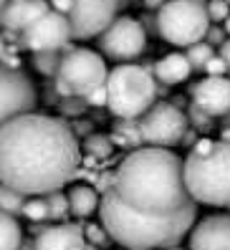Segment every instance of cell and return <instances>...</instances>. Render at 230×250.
Returning <instances> with one entry per match:
<instances>
[{"label": "cell", "mask_w": 230, "mask_h": 250, "mask_svg": "<svg viewBox=\"0 0 230 250\" xmlns=\"http://www.w3.org/2000/svg\"><path fill=\"white\" fill-rule=\"evenodd\" d=\"M66 197H68V208H71V215L74 217H91L96 210H99V195L94 187H89V185H74L66 192Z\"/></svg>", "instance_id": "cell-18"}, {"label": "cell", "mask_w": 230, "mask_h": 250, "mask_svg": "<svg viewBox=\"0 0 230 250\" xmlns=\"http://www.w3.org/2000/svg\"><path fill=\"white\" fill-rule=\"evenodd\" d=\"M192 106L203 109L212 119H223L230 111V79L228 76H205L192 89Z\"/></svg>", "instance_id": "cell-13"}, {"label": "cell", "mask_w": 230, "mask_h": 250, "mask_svg": "<svg viewBox=\"0 0 230 250\" xmlns=\"http://www.w3.org/2000/svg\"><path fill=\"white\" fill-rule=\"evenodd\" d=\"M23 240V230L18 225V217L0 212V250H18Z\"/></svg>", "instance_id": "cell-19"}, {"label": "cell", "mask_w": 230, "mask_h": 250, "mask_svg": "<svg viewBox=\"0 0 230 250\" xmlns=\"http://www.w3.org/2000/svg\"><path fill=\"white\" fill-rule=\"evenodd\" d=\"M23 217L31 220L33 225L38 223H46L48 220V205H46V197L43 195H31L25 200V208H23Z\"/></svg>", "instance_id": "cell-25"}, {"label": "cell", "mask_w": 230, "mask_h": 250, "mask_svg": "<svg viewBox=\"0 0 230 250\" xmlns=\"http://www.w3.org/2000/svg\"><path fill=\"white\" fill-rule=\"evenodd\" d=\"M43 197H46V205H48V220L51 223H66V217L71 215V208H68V197H66L63 189H56V192H48Z\"/></svg>", "instance_id": "cell-22"}, {"label": "cell", "mask_w": 230, "mask_h": 250, "mask_svg": "<svg viewBox=\"0 0 230 250\" xmlns=\"http://www.w3.org/2000/svg\"><path fill=\"white\" fill-rule=\"evenodd\" d=\"M220 139L230 144V126H223V129H220Z\"/></svg>", "instance_id": "cell-36"}, {"label": "cell", "mask_w": 230, "mask_h": 250, "mask_svg": "<svg viewBox=\"0 0 230 250\" xmlns=\"http://www.w3.org/2000/svg\"><path fill=\"white\" fill-rule=\"evenodd\" d=\"M71 25L68 18L56 10H48L46 16H41L33 25H28L23 31V46L28 51H66L71 46Z\"/></svg>", "instance_id": "cell-12"}, {"label": "cell", "mask_w": 230, "mask_h": 250, "mask_svg": "<svg viewBox=\"0 0 230 250\" xmlns=\"http://www.w3.org/2000/svg\"><path fill=\"white\" fill-rule=\"evenodd\" d=\"M185 56H188V61H190L192 71H203L205 63L210 61V56H215V48L210 46V43L200 41V43H192V46H188Z\"/></svg>", "instance_id": "cell-26"}, {"label": "cell", "mask_w": 230, "mask_h": 250, "mask_svg": "<svg viewBox=\"0 0 230 250\" xmlns=\"http://www.w3.org/2000/svg\"><path fill=\"white\" fill-rule=\"evenodd\" d=\"M84 152L94 157V159H104V157H111L114 152V139L106 137V134H89L84 139Z\"/></svg>", "instance_id": "cell-23"}, {"label": "cell", "mask_w": 230, "mask_h": 250, "mask_svg": "<svg viewBox=\"0 0 230 250\" xmlns=\"http://www.w3.org/2000/svg\"><path fill=\"white\" fill-rule=\"evenodd\" d=\"M220 56H223V61L228 66V79H230V38H225V43L220 46Z\"/></svg>", "instance_id": "cell-33"}, {"label": "cell", "mask_w": 230, "mask_h": 250, "mask_svg": "<svg viewBox=\"0 0 230 250\" xmlns=\"http://www.w3.org/2000/svg\"><path fill=\"white\" fill-rule=\"evenodd\" d=\"M86 104L89 106H106V86H99L96 91H91L86 96Z\"/></svg>", "instance_id": "cell-32"}, {"label": "cell", "mask_w": 230, "mask_h": 250, "mask_svg": "<svg viewBox=\"0 0 230 250\" xmlns=\"http://www.w3.org/2000/svg\"><path fill=\"white\" fill-rule=\"evenodd\" d=\"M25 200H28V195H23L18 189H13V187L0 182V212L13 215V217H23Z\"/></svg>", "instance_id": "cell-20"}, {"label": "cell", "mask_w": 230, "mask_h": 250, "mask_svg": "<svg viewBox=\"0 0 230 250\" xmlns=\"http://www.w3.org/2000/svg\"><path fill=\"white\" fill-rule=\"evenodd\" d=\"M114 139L124 142L126 149H137V146H142L139 122L137 119H117V124H114Z\"/></svg>", "instance_id": "cell-21"}, {"label": "cell", "mask_w": 230, "mask_h": 250, "mask_svg": "<svg viewBox=\"0 0 230 250\" xmlns=\"http://www.w3.org/2000/svg\"><path fill=\"white\" fill-rule=\"evenodd\" d=\"M109 68L104 63V56L96 53L91 48H74L68 46L63 51L61 66L56 71V91L63 99L79 96L86 99L91 91H96L99 86L106 83Z\"/></svg>", "instance_id": "cell-7"}, {"label": "cell", "mask_w": 230, "mask_h": 250, "mask_svg": "<svg viewBox=\"0 0 230 250\" xmlns=\"http://www.w3.org/2000/svg\"><path fill=\"white\" fill-rule=\"evenodd\" d=\"M96 38H99L102 56L119 63H132L147 48L145 28H142L137 18H129V16H117Z\"/></svg>", "instance_id": "cell-10"}, {"label": "cell", "mask_w": 230, "mask_h": 250, "mask_svg": "<svg viewBox=\"0 0 230 250\" xmlns=\"http://www.w3.org/2000/svg\"><path fill=\"white\" fill-rule=\"evenodd\" d=\"M223 126H230V111L223 116Z\"/></svg>", "instance_id": "cell-38"}, {"label": "cell", "mask_w": 230, "mask_h": 250, "mask_svg": "<svg viewBox=\"0 0 230 250\" xmlns=\"http://www.w3.org/2000/svg\"><path fill=\"white\" fill-rule=\"evenodd\" d=\"M79 165V139L56 116L28 111L0 126V182L28 197L63 189Z\"/></svg>", "instance_id": "cell-1"}, {"label": "cell", "mask_w": 230, "mask_h": 250, "mask_svg": "<svg viewBox=\"0 0 230 250\" xmlns=\"http://www.w3.org/2000/svg\"><path fill=\"white\" fill-rule=\"evenodd\" d=\"M228 210H230V205H228Z\"/></svg>", "instance_id": "cell-41"}, {"label": "cell", "mask_w": 230, "mask_h": 250, "mask_svg": "<svg viewBox=\"0 0 230 250\" xmlns=\"http://www.w3.org/2000/svg\"><path fill=\"white\" fill-rule=\"evenodd\" d=\"M139 137L142 146H175L188 134V116L175 104L167 101H154V104L139 116Z\"/></svg>", "instance_id": "cell-9"}, {"label": "cell", "mask_w": 230, "mask_h": 250, "mask_svg": "<svg viewBox=\"0 0 230 250\" xmlns=\"http://www.w3.org/2000/svg\"><path fill=\"white\" fill-rule=\"evenodd\" d=\"M114 192L145 215H172L195 202L185 185V159L165 146H142L114 169Z\"/></svg>", "instance_id": "cell-2"}, {"label": "cell", "mask_w": 230, "mask_h": 250, "mask_svg": "<svg viewBox=\"0 0 230 250\" xmlns=\"http://www.w3.org/2000/svg\"><path fill=\"white\" fill-rule=\"evenodd\" d=\"M205 43H210V46L215 48V46H223L225 43V31H223V25H210L208 28V33H205Z\"/></svg>", "instance_id": "cell-31"}, {"label": "cell", "mask_w": 230, "mask_h": 250, "mask_svg": "<svg viewBox=\"0 0 230 250\" xmlns=\"http://www.w3.org/2000/svg\"><path fill=\"white\" fill-rule=\"evenodd\" d=\"M152 76L157 83H165V86H175L190 79L192 66L188 61L185 53H167L165 58H160L157 63H152Z\"/></svg>", "instance_id": "cell-17"}, {"label": "cell", "mask_w": 230, "mask_h": 250, "mask_svg": "<svg viewBox=\"0 0 230 250\" xmlns=\"http://www.w3.org/2000/svg\"><path fill=\"white\" fill-rule=\"evenodd\" d=\"M157 36L172 46L188 48L192 43L205 41L210 16L205 0H165V5L157 10Z\"/></svg>", "instance_id": "cell-6"}, {"label": "cell", "mask_w": 230, "mask_h": 250, "mask_svg": "<svg viewBox=\"0 0 230 250\" xmlns=\"http://www.w3.org/2000/svg\"><path fill=\"white\" fill-rule=\"evenodd\" d=\"M106 106L117 119H139L157 99L152 71L137 63H122L106 76Z\"/></svg>", "instance_id": "cell-5"}, {"label": "cell", "mask_w": 230, "mask_h": 250, "mask_svg": "<svg viewBox=\"0 0 230 250\" xmlns=\"http://www.w3.org/2000/svg\"><path fill=\"white\" fill-rule=\"evenodd\" d=\"M18 250H36V243H33V240H25V238H23V240H21V245H18Z\"/></svg>", "instance_id": "cell-35"}, {"label": "cell", "mask_w": 230, "mask_h": 250, "mask_svg": "<svg viewBox=\"0 0 230 250\" xmlns=\"http://www.w3.org/2000/svg\"><path fill=\"white\" fill-rule=\"evenodd\" d=\"M96 212L109 238L124 250H165L180 245L185 235H190L197 220V202L172 215H145L124 205L111 185L99 197Z\"/></svg>", "instance_id": "cell-3"}, {"label": "cell", "mask_w": 230, "mask_h": 250, "mask_svg": "<svg viewBox=\"0 0 230 250\" xmlns=\"http://www.w3.org/2000/svg\"><path fill=\"white\" fill-rule=\"evenodd\" d=\"M165 5V0H145V8L147 10H160Z\"/></svg>", "instance_id": "cell-34"}, {"label": "cell", "mask_w": 230, "mask_h": 250, "mask_svg": "<svg viewBox=\"0 0 230 250\" xmlns=\"http://www.w3.org/2000/svg\"><path fill=\"white\" fill-rule=\"evenodd\" d=\"M36 86L16 66L0 63V126L36 109Z\"/></svg>", "instance_id": "cell-11"}, {"label": "cell", "mask_w": 230, "mask_h": 250, "mask_svg": "<svg viewBox=\"0 0 230 250\" xmlns=\"http://www.w3.org/2000/svg\"><path fill=\"white\" fill-rule=\"evenodd\" d=\"M203 71L208 73V76H225V73H228V66H225V61H223V56L215 53V56H210V61L205 63Z\"/></svg>", "instance_id": "cell-30"}, {"label": "cell", "mask_w": 230, "mask_h": 250, "mask_svg": "<svg viewBox=\"0 0 230 250\" xmlns=\"http://www.w3.org/2000/svg\"><path fill=\"white\" fill-rule=\"evenodd\" d=\"M190 250H230V212L208 215L190 230Z\"/></svg>", "instance_id": "cell-14"}, {"label": "cell", "mask_w": 230, "mask_h": 250, "mask_svg": "<svg viewBox=\"0 0 230 250\" xmlns=\"http://www.w3.org/2000/svg\"><path fill=\"white\" fill-rule=\"evenodd\" d=\"M84 230V238L86 240H89L91 245H106L111 238H109V232L104 230V225H96V223H89V225H86V228H81Z\"/></svg>", "instance_id": "cell-27"}, {"label": "cell", "mask_w": 230, "mask_h": 250, "mask_svg": "<svg viewBox=\"0 0 230 250\" xmlns=\"http://www.w3.org/2000/svg\"><path fill=\"white\" fill-rule=\"evenodd\" d=\"M165 250H185V248H180V245H175V248H165Z\"/></svg>", "instance_id": "cell-39"}, {"label": "cell", "mask_w": 230, "mask_h": 250, "mask_svg": "<svg viewBox=\"0 0 230 250\" xmlns=\"http://www.w3.org/2000/svg\"><path fill=\"white\" fill-rule=\"evenodd\" d=\"M36 250H86L89 240L84 238V230L71 223H53L43 225L36 232Z\"/></svg>", "instance_id": "cell-15"}, {"label": "cell", "mask_w": 230, "mask_h": 250, "mask_svg": "<svg viewBox=\"0 0 230 250\" xmlns=\"http://www.w3.org/2000/svg\"><path fill=\"white\" fill-rule=\"evenodd\" d=\"M188 124L195 126V129H200V131H208L210 124H212V116H208L203 109H197V106H190V111H188Z\"/></svg>", "instance_id": "cell-28"}, {"label": "cell", "mask_w": 230, "mask_h": 250, "mask_svg": "<svg viewBox=\"0 0 230 250\" xmlns=\"http://www.w3.org/2000/svg\"><path fill=\"white\" fill-rule=\"evenodd\" d=\"M223 31H225V36H230V16L223 21Z\"/></svg>", "instance_id": "cell-37"}, {"label": "cell", "mask_w": 230, "mask_h": 250, "mask_svg": "<svg viewBox=\"0 0 230 250\" xmlns=\"http://www.w3.org/2000/svg\"><path fill=\"white\" fill-rule=\"evenodd\" d=\"M48 5L51 10L68 18L71 38L86 41V38H96L117 18L124 0H48Z\"/></svg>", "instance_id": "cell-8"}, {"label": "cell", "mask_w": 230, "mask_h": 250, "mask_svg": "<svg viewBox=\"0 0 230 250\" xmlns=\"http://www.w3.org/2000/svg\"><path fill=\"white\" fill-rule=\"evenodd\" d=\"M208 16H210V23H223L230 16V5L225 3V0H210L208 3Z\"/></svg>", "instance_id": "cell-29"}, {"label": "cell", "mask_w": 230, "mask_h": 250, "mask_svg": "<svg viewBox=\"0 0 230 250\" xmlns=\"http://www.w3.org/2000/svg\"><path fill=\"white\" fill-rule=\"evenodd\" d=\"M48 10H51L48 0H8L3 10H0V25L5 31L23 33L28 25H33Z\"/></svg>", "instance_id": "cell-16"}, {"label": "cell", "mask_w": 230, "mask_h": 250, "mask_svg": "<svg viewBox=\"0 0 230 250\" xmlns=\"http://www.w3.org/2000/svg\"><path fill=\"white\" fill-rule=\"evenodd\" d=\"M5 3H8V0H0V10H3V5H5Z\"/></svg>", "instance_id": "cell-40"}, {"label": "cell", "mask_w": 230, "mask_h": 250, "mask_svg": "<svg viewBox=\"0 0 230 250\" xmlns=\"http://www.w3.org/2000/svg\"><path fill=\"white\" fill-rule=\"evenodd\" d=\"M185 185L195 202L230 205V144L223 139H197L185 157Z\"/></svg>", "instance_id": "cell-4"}, {"label": "cell", "mask_w": 230, "mask_h": 250, "mask_svg": "<svg viewBox=\"0 0 230 250\" xmlns=\"http://www.w3.org/2000/svg\"><path fill=\"white\" fill-rule=\"evenodd\" d=\"M61 58H63V51H38L33 53V68L43 73V76H56Z\"/></svg>", "instance_id": "cell-24"}]
</instances>
